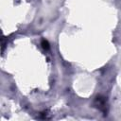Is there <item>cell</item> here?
Segmentation results:
<instances>
[{"instance_id":"obj_1","label":"cell","mask_w":121,"mask_h":121,"mask_svg":"<svg viewBox=\"0 0 121 121\" xmlns=\"http://www.w3.org/2000/svg\"><path fill=\"white\" fill-rule=\"evenodd\" d=\"M42 45H43V47L44 49H48V48H49V43H48V42L45 41V40H43V41H42Z\"/></svg>"}]
</instances>
